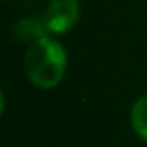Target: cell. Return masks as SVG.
Returning a JSON list of instances; mask_svg holds the SVG:
<instances>
[{
    "label": "cell",
    "mask_w": 147,
    "mask_h": 147,
    "mask_svg": "<svg viewBox=\"0 0 147 147\" xmlns=\"http://www.w3.org/2000/svg\"><path fill=\"white\" fill-rule=\"evenodd\" d=\"M67 55L64 47L43 36L30 45L24 57V69L31 83L38 88H54L64 76Z\"/></svg>",
    "instance_id": "cell-1"
},
{
    "label": "cell",
    "mask_w": 147,
    "mask_h": 147,
    "mask_svg": "<svg viewBox=\"0 0 147 147\" xmlns=\"http://www.w3.org/2000/svg\"><path fill=\"white\" fill-rule=\"evenodd\" d=\"M78 18H80L78 0H52L45 11L43 24L49 33L64 35L75 28Z\"/></svg>",
    "instance_id": "cell-2"
},
{
    "label": "cell",
    "mask_w": 147,
    "mask_h": 147,
    "mask_svg": "<svg viewBox=\"0 0 147 147\" xmlns=\"http://www.w3.org/2000/svg\"><path fill=\"white\" fill-rule=\"evenodd\" d=\"M12 35L19 42H31V43H35L36 40L47 36V28H45L43 23H38L35 19H23V21H19L14 26Z\"/></svg>",
    "instance_id": "cell-3"
},
{
    "label": "cell",
    "mask_w": 147,
    "mask_h": 147,
    "mask_svg": "<svg viewBox=\"0 0 147 147\" xmlns=\"http://www.w3.org/2000/svg\"><path fill=\"white\" fill-rule=\"evenodd\" d=\"M131 126L137 135L147 142V95L135 100L131 107Z\"/></svg>",
    "instance_id": "cell-4"
}]
</instances>
